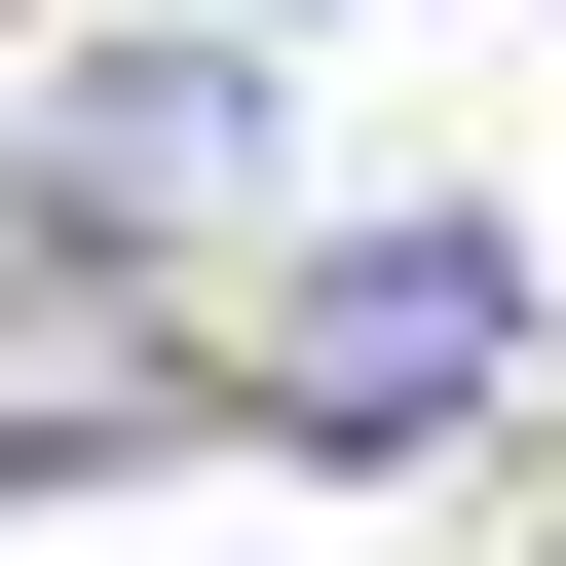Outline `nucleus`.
<instances>
[{
    "label": "nucleus",
    "instance_id": "f257e3e1",
    "mask_svg": "<svg viewBox=\"0 0 566 566\" xmlns=\"http://www.w3.org/2000/svg\"><path fill=\"white\" fill-rule=\"evenodd\" d=\"M528 340H566V227H528V189H378V227H303V264L227 303V416H264V453H453Z\"/></svg>",
    "mask_w": 566,
    "mask_h": 566
},
{
    "label": "nucleus",
    "instance_id": "f03ea898",
    "mask_svg": "<svg viewBox=\"0 0 566 566\" xmlns=\"http://www.w3.org/2000/svg\"><path fill=\"white\" fill-rule=\"evenodd\" d=\"M264 189H303V114H264V39H114V76H39V264H227Z\"/></svg>",
    "mask_w": 566,
    "mask_h": 566
},
{
    "label": "nucleus",
    "instance_id": "7ed1b4c3",
    "mask_svg": "<svg viewBox=\"0 0 566 566\" xmlns=\"http://www.w3.org/2000/svg\"><path fill=\"white\" fill-rule=\"evenodd\" d=\"M151 416H189V340H114L76 264H0V453H151Z\"/></svg>",
    "mask_w": 566,
    "mask_h": 566
},
{
    "label": "nucleus",
    "instance_id": "20e7f679",
    "mask_svg": "<svg viewBox=\"0 0 566 566\" xmlns=\"http://www.w3.org/2000/svg\"><path fill=\"white\" fill-rule=\"evenodd\" d=\"M227 39H303V0H227Z\"/></svg>",
    "mask_w": 566,
    "mask_h": 566
}]
</instances>
